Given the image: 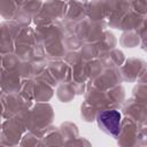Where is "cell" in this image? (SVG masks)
<instances>
[{
  "label": "cell",
  "instance_id": "6da1fadb",
  "mask_svg": "<svg viewBox=\"0 0 147 147\" xmlns=\"http://www.w3.org/2000/svg\"><path fill=\"white\" fill-rule=\"evenodd\" d=\"M121 113L115 109L102 110L96 116L99 127L107 134L117 137L121 131Z\"/></svg>",
  "mask_w": 147,
  "mask_h": 147
}]
</instances>
